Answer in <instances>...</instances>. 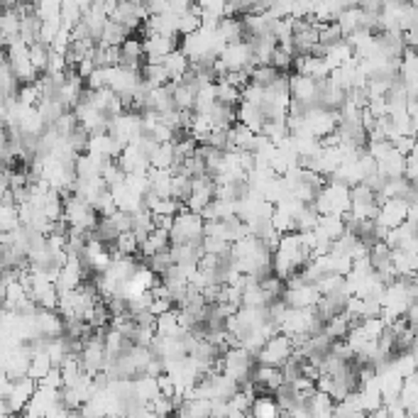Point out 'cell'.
Wrapping results in <instances>:
<instances>
[{
    "label": "cell",
    "instance_id": "cell-1",
    "mask_svg": "<svg viewBox=\"0 0 418 418\" xmlns=\"http://www.w3.org/2000/svg\"><path fill=\"white\" fill-rule=\"evenodd\" d=\"M203 240V218L193 210H179L169 228V243L201 245Z\"/></svg>",
    "mask_w": 418,
    "mask_h": 418
},
{
    "label": "cell",
    "instance_id": "cell-2",
    "mask_svg": "<svg viewBox=\"0 0 418 418\" xmlns=\"http://www.w3.org/2000/svg\"><path fill=\"white\" fill-rule=\"evenodd\" d=\"M220 360H223L220 372H225L228 377H233L238 384H243V382L250 379L252 367H255V357H252L243 345H230L220 355Z\"/></svg>",
    "mask_w": 418,
    "mask_h": 418
},
{
    "label": "cell",
    "instance_id": "cell-3",
    "mask_svg": "<svg viewBox=\"0 0 418 418\" xmlns=\"http://www.w3.org/2000/svg\"><path fill=\"white\" fill-rule=\"evenodd\" d=\"M294 352V345H291V337L286 333H274L272 337H267L265 345L260 347V352L255 355L257 362H265V365H277L282 367V362L289 355Z\"/></svg>",
    "mask_w": 418,
    "mask_h": 418
},
{
    "label": "cell",
    "instance_id": "cell-4",
    "mask_svg": "<svg viewBox=\"0 0 418 418\" xmlns=\"http://www.w3.org/2000/svg\"><path fill=\"white\" fill-rule=\"evenodd\" d=\"M34 389H37V379L32 377H20V379H13V387H10L8 397H5V409L8 414H22L25 404L32 399Z\"/></svg>",
    "mask_w": 418,
    "mask_h": 418
},
{
    "label": "cell",
    "instance_id": "cell-5",
    "mask_svg": "<svg viewBox=\"0 0 418 418\" xmlns=\"http://www.w3.org/2000/svg\"><path fill=\"white\" fill-rule=\"evenodd\" d=\"M316 91H318V81L306 73H289V96L301 103H308V106H316Z\"/></svg>",
    "mask_w": 418,
    "mask_h": 418
},
{
    "label": "cell",
    "instance_id": "cell-6",
    "mask_svg": "<svg viewBox=\"0 0 418 418\" xmlns=\"http://www.w3.org/2000/svg\"><path fill=\"white\" fill-rule=\"evenodd\" d=\"M34 328L42 337L64 335V318L56 308H37L34 313Z\"/></svg>",
    "mask_w": 418,
    "mask_h": 418
},
{
    "label": "cell",
    "instance_id": "cell-7",
    "mask_svg": "<svg viewBox=\"0 0 418 418\" xmlns=\"http://www.w3.org/2000/svg\"><path fill=\"white\" fill-rule=\"evenodd\" d=\"M250 379L255 382V384L265 387L267 394H272L274 389L284 382V374H282V367H277V365H265V362H257L255 360V367H252Z\"/></svg>",
    "mask_w": 418,
    "mask_h": 418
},
{
    "label": "cell",
    "instance_id": "cell-8",
    "mask_svg": "<svg viewBox=\"0 0 418 418\" xmlns=\"http://www.w3.org/2000/svg\"><path fill=\"white\" fill-rule=\"evenodd\" d=\"M235 118H238V123L248 125L252 133H260L262 125H265V116H262L260 108L252 106V103H245V101H240L238 106H235Z\"/></svg>",
    "mask_w": 418,
    "mask_h": 418
},
{
    "label": "cell",
    "instance_id": "cell-9",
    "mask_svg": "<svg viewBox=\"0 0 418 418\" xmlns=\"http://www.w3.org/2000/svg\"><path fill=\"white\" fill-rule=\"evenodd\" d=\"M154 330H157L159 335H167V337H181L186 333L179 325V311H176V308H169V311L159 313L157 320H154Z\"/></svg>",
    "mask_w": 418,
    "mask_h": 418
},
{
    "label": "cell",
    "instance_id": "cell-10",
    "mask_svg": "<svg viewBox=\"0 0 418 418\" xmlns=\"http://www.w3.org/2000/svg\"><path fill=\"white\" fill-rule=\"evenodd\" d=\"M162 66L167 68L169 81H179V78L188 71V56L179 47H176V49H171L169 54H164Z\"/></svg>",
    "mask_w": 418,
    "mask_h": 418
},
{
    "label": "cell",
    "instance_id": "cell-11",
    "mask_svg": "<svg viewBox=\"0 0 418 418\" xmlns=\"http://www.w3.org/2000/svg\"><path fill=\"white\" fill-rule=\"evenodd\" d=\"M215 34H218V39H220L223 44L238 42V39H243V20H240V17L223 15L220 20H218V25H215Z\"/></svg>",
    "mask_w": 418,
    "mask_h": 418
},
{
    "label": "cell",
    "instance_id": "cell-12",
    "mask_svg": "<svg viewBox=\"0 0 418 418\" xmlns=\"http://www.w3.org/2000/svg\"><path fill=\"white\" fill-rule=\"evenodd\" d=\"M130 34H135L133 30H130V27L120 25V22H116V20H111V17H108L106 27H103V32H101V37H98V42L118 47V44H123V39L130 37Z\"/></svg>",
    "mask_w": 418,
    "mask_h": 418
},
{
    "label": "cell",
    "instance_id": "cell-13",
    "mask_svg": "<svg viewBox=\"0 0 418 418\" xmlns=\"http://www.w3.org/2000/svg\"><path fill=\"white\" fill-rule=\"evenodd\" d=\"M169 248V230H162V228H154V230L147 235L145 243H140V257H150L159 250Z\"/></svg>",
    "mask_w": 418,
    "mask_h": 418
},
{
    "label": "cell",
    "instance_id": "cell-14",
    "mask_svg": "<svg viewBox=\"0 0 418 418\" xmlns=\"http://www.w3.org/2000/svg\"><path fill=\"white\" fill-rule=\"evenodd\" d=\"M250 416H257V418L279 416L277 399H274L272 394H260V397H255V399H252V404H250Z\"/></svg>",
    "mask_w": 418,
    "mask_h": 418
},
{
    "label": "cell",
    "instance_id": "cell-15",
    "mask_svg": "<svg viewBox=\"0 0 418 418\" xmlns=\"http://www.w3.org/2000/svg\"><path fill=\"white\" fill-rule=\"evenodd\" d=\"M208 118H210V125L213 128H230L235 123V106H228V103H213L208 111Z\"/></svg>",
    "mask_w": 418,
    "mask_h": 418
},
{
    "label": "cell",
    "instance_id": "cell-16",
    "mask_svg": "<svg viewBox=\"0 0 418 418\" xmlns=\"http://www.w3.org/2000/svg\"><path fill=\"white\" fill-rule=\"evenodd\" d=\"M174 162H176V157H174V142H159L157 150L150 154V167L169 169Z\"/></svg>",
    "mask_w": 418,
    "mask_h": 418
},
{
    "label": "cell",
    "instance_id": "cell-17",
    "mask_svg": "<svg viewBox=\"0 0 418 418\" xmlns=\"http://www.w3.org/2000/svg\"><path fill=\"white\" fill-rule=\"evenodd\" d=\"M308 409H311V416L318 418V416H333V399L328 397L325 392H313L311 397H308Z\"/></svg>",
    "mask_w": 418,
    "mask_h": 418
},
{
    "label": "cell",
    "instance_id": "cell-18",
    "mask_svg": "<svg viewBox=\"0 0 418 418\" xmlns=\"http://www.w3.org/2000/svg\"><path fill=\"white\" fill-rule=\"evenodd\" d=\"M284 71H279V68H274L272 64H262V66H252L250 68V81L262 86V88H267L269 83H274L279 76H282Z\"/></svg>",
    "mask_w": 418,
    "mask_h": 418
},
{
    "label": "cell",
    "instance_id": "cell-19",
    "mask_svg": "<svg viewBox=\"0 0 418 418\" xmlns=\"http://www.w3.org/2000/svg\"><path fill=\"white\" fill-rule=\"evenodd\" d=\"M169 196L174 198V201H186V198L191 196V176H186V174H171Z\"/></svg>",
    "mask_w": 418,
    "mask_h": 418
},
{
    "label": "cell",
    "instance_id": "cell-20",
    "mask_svg": "<svg viewBox=\"0 0 418 418\" xmlns=\"http://www.w3.org/2000/svg\"><path fill=\"white\" fill-rule=\"evenodd\" d=\"M215 101L218 103H228V106H238L240 103V88L228 81H223V78H218L215 81Z\"/></svg>",
    "mask_w": 418,
    "mask_h": 418
},
{
    "label": "cell",
    "instance_id": "cell-21",
    "mask_svg": "<svg viewBox=\"0 0 418 418\" xmlns=\"http://www.w3.org/2000/svg\"><path fill=\"white\" fill-rule=\"evenodd\" d=\"M51 369V362L47 357V352H32L30 357V367H27V377H32V379H42L44 374Z\"/></svg>",
    "mask_w": 418,
    "mask_h": 418
},
{
    "label": "cell",
    "instance_id": "cell-22",
    "mask_svg": "<svg viewBox=\"0 0 418 418\" xmlns=\"http://www.w3.org/2000/svg\"><path fill=\"white\" fill-rule=\"evenodd\" d=\"M27 51H30L32 66L37 68L39 73H44V68H47V59H49V44H44V42H32L30 47H27Z\"/></svg>",
    "mask_w": 418,
    "mask_h": 418
},
{
    "label": "cell",
    "instance_id": "cell-23",
    "mask_svg": "<svg viewBox=\"0 0 418 418\" xmlns=\"http://www.w3.org/2000/svg\"><path fill=\"white\" fill-rule=\"evenodd\" d=\"M113 245H116V250L120 252V255H140V243H137L133 230L120 233Z\"/></svg>",
    "mask_w": 418,
    "mask_h": 418
},
{
    "label": "cell",
    "instance_id": "cell-24",
    "mask_svg": "<svg viewBox=\"0 0 418 418\" xmlns=\"http://www.w3.org/2000/svg\"><path fill=\"white\" fill-rule=\"evenodd\" d=\"M15 103H20V106H37L39 103L37 83H20V88L15 93Z\"/></svg>",
    "mask_w": 418,
    "mask_h": 418
},
{
    "label": "cell",
    "instance_id": "cell-25",
    "mask_svg": "<svg viewBox=\"0 0 418 418\" xmlns=\"http://www.w3.org/2000/svg\"><path fill=\"white\" fill-rule=\"evenodd\" d=\"M392 145H394V150H399L402 154H411V152H416V137L397 135V137H392Z\"/></svg>",
    "mask_w": 418,
    "mask_h": 418
},
{
    "label": "cell",
    "instance_id": "cell-26",
    "mask_svg": "<svg viewBox=\"0 0 418 418\" xmlns=\"http://www.w3.org/2000/svg\"><path fill=\"white\" fill-rule=\"evenodd\" d=\"M416 176H418V171H416V152H411V154H406V157H404V179L416 181Z\"/></svg>",
    "mask_w": 418,
    "mask_h": 418
},
{
    "label": "cell",
    "instance_id": "cell-27",
    "mask_svg": "<svg viewBox=\"0 0 418 418\" xmlns=\"http://www.w3.org/2000/svg\"><path fill=\"white\" fill-rule=\"evenodd\" d=\"M191 3H193V0H167V8L176 15V13H184V10H186Z\"/></svg>",
    "mask_w": 418,
    "mask_h": 418
},
{
    "label": "cell",
    "instance_id": "cell-28",
    "mask_svg": "<svg viewBox=\"0 0 418 418\" xmlns=\"http://www.w3.org/2000/svg\"><path fill=\"white\" fill-rule=\"evenodd\" d=\"M27 3H32V0H27Z\"/></svg>",
    "mask_w": 418,
    "mask_h": 418
}]
</instances>
